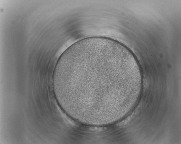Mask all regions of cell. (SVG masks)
<instances>
[{"mask_svg": "<svg viewBox=\"0 0 181 144\" xmlns=\"http://www.w3.org/2000/svg\"><path fill=\"white\" fill-rule=\"evenodd\" d=\"M113 65L107 57L97 53L86 54L68 61L67 91L76 106L91 110L101 109L105 99L107 72Z\"/></svg>", "mask_w": 181, "mask_h": 144, "instance_id": "1", "label": "cell"}]
</instances>
